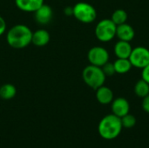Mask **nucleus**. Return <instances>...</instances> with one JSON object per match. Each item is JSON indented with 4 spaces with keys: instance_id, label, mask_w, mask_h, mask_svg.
Returning <instances> with one entry per match:
<instances>
[{
    "instance_id": "nucleus-1",
    "label": "nucleus",
    "mask_w": 149,
    "mask_h": 148,
    "mask_svg": "<svg viewBox=\"0 0 149 148\" xmlns=\"http://www.w3.org/2000/svg\"><path fill=\"white\" fill-rule=\"evenodd\" d=\"M32 31L25 24H16L7 31L6 41L14 49H23L31 44Z\"/></svg>"
},
{
    "instance_id": "nucleus-2",
    "label": "nucleus",
    "mask_w": 149,
    "mask_h": 148,
    "mask_svg": "<svg viewBox=\"0 0 149 148\" xmlns=\"http://www.w3.org/2000/svg\"><path fill=\"white\" fill-rule=\"evenodd\" d=\"M122 127L120 118L112 113L101 119L98 126V132L101 138L112 140L120 134Z\"/></svg>"
},
{
    "instance_id": "nucleus-3",
    "label": "nucleus",
    "mask_w": 149,
    "mask_h": 148,
    "mask_svg": "<svg viewBox=\"0 0 149 148\" xmlns=\"http://www.w3.org/2000/svg\"><path fill=\"white\" fill-rule=\"evenodd\" d=\"M82 78L87 86L96 90L104 85L107 76L103 72L101 67L89 65L83 70Z\"/></svg>"
},
{
    "instance_id": "nucleus-4",
    "label": "nucleus",
    "mask_w": 149,
    "mask_h": 148,
    "mask_svg": "<svg viewBox=\"0 0 149 148\" xmlns=\"http://www.w3.org/2000/svg\"><path fill=\"white\" fill-rule=\"evenodd\" d=\"M72 16L83 24H91L95 21L97 11L92 4L86 2H79L73 6Z\"/></svg>"
},
{
    "instance_id": "nucleus-5",
    "label": "nucleus",
    "mask_w": 149,
    "mask_h": 148,
    "mask_svg": "<svg viewBox=\"0 0 149 148\" xmlns=\"http://www.w3.org/2000/svg\"><path fill=\"white\" fill-rule=\"evenodd\" d=\"M117 25L111 19L100 20L95 27V36L100 42H109L116 36Z\"/></svg>"
},
{
    "instance_id": "nucleus-6",
    "label": "nucleus",
    "mask_w": 149,
    "mask_h": 148,
    "mask_svg": "<svg viewBox=\"0 0 149 148\" xmlns=\"http://www.w3.org/2000/svg\"><path fill=\"white\" fill-rule=\"evenodd\" d=\"M128 59L133 67L142 69L149 64V50L143 46L133 48Z\"/></svg>"
},
{
    "instance_id": "nucleus-7",
    "label": "nucleus",
    "mask_w": 149,
    "mask_h": 148,
    "mask_svg": "<svg viewBox=\"0 0 149 148\" xmlns=\"http://www.w3.org/2000/svg\"><path fill=\"white\" fill-rule=\"evenodd\" d=\"M87 59L90 65L102 67L109 60V53L107 49L101 46H94L88 51Z\"/></svg>"
},
{
    "instance_id": "nucleus-8",
    "label": "nucleus",
    "mask_w": 149,
    "mask_h": 148,
    "mask_svg": "<svg viewBox=\"0 0 149 148\" xmlns=\"http://www.w3.org/2000/svg\"><path fill=\"white\" fill-rule=\"evenodd\" d=\"M111 104H112L111 109H112L113 114L121 118V117L125 116L126 114L129 113L130 104L127 99L119 97V98L113 99V100L112 101Z\"/></svg>"
},
{
    "instance_id": "nucleus-9",
    "label": "nucleus",
    "mask_w": 149,
    "mask_h": 148,
    "mask_svg": "<svg viewBox=\"0 0 149 148\" xmlns=\"http://www.w3.org/2000/svg\"><path fill=\"white\" fill-rule=\"evenodd\" d=\"M52 15H53V12H52L51 6L45 4V3L43 5H41L34 12V17H35L36 21L41 25L48 24L52 21Z\"/></svg>"
},
{
    "instance_id": "nucleus-10",
    "label": "nucleus",
    "mask_w": 149,
    "mask_h": 148,
    "mask_svg": "<svg viewBox=\"0 0 149 148\" xmlns=\"http://www.w3.org/2000/svg\"><path fill=\"white\" fill-rule=\"evenodd\" d=\"M134 36H135V31L130 24L125 23V24L117 25L116 37L120 40L130 42L134 39Z\"/></svg>"
},
{
    "instance_id": "nucleus-11",
    "label": "nucleus",
    "mask_w": 149,
    "mask_h": 148,
    "mask_svg": "<svg viewBox=\"0 0 149 148\" xmlns=\"http://www.w3.org/2000/svg\"><path fill=\"white\" fill-rule=\"evenodd\" d=\"M16 6L24 12H35L41 5L44 0H15Z\"/></svg>"
},
{
    "instance_id": "nucleus-12",
    "label": "nucleus",
    "mask_w": 149,
    "mask_h": 148,
    "mask_svg": "<svg viewBox=\"0 0 149 148\" xmlns=\"http://www.w3.org/2000/svg\"><path fill=\"white\" fill-rule=\"evenodd\" d=\"M96 91V99L98 102L101 105H108L111 104L113 100V91L105 85L99 87Z\"/></svg>"
},
{
    "instance_id": "nucleus-13",
    "label": "nucleus",
    "mask_w": 149,
    "mask_h": 148,
    "mask_svg": "<svg viewBox=\"0 0 149 148\" xmlns=\"http://www.w3.org/2000/svg\"><path fill=\"white\" fill-rule=\"evenodd\" d=\"M113 50L117 58H129L133 48L130 44V42L119 40L115 44Z\"/></svg>"
},
{
    "instance_id": "nucleus-14",
    "label": "nucleus",
    "mask_w": 149,
    "mask_h": 148,
    "mask_svg": "<svg viewBox=\"0 0 149 148\" xmlns=\"http://www.w3.org/2000/svg\"><path fill=\"white\" fill-rule=\"evenodd\" d=\"M50 38H51L50 33L46 30L39 29L32 32L31 43L36 46L42 47V46L46 45L49 43Z\"/></svg>"
},
{
    "instance_id": "nucleus-15",
    "label": "nucleus",
    "mask_w": 149,
    "mask_h": 148,
    "mask_svg": "<svg viewBox=\"0 0 149 148\" xmlns=\"http://www.w3.org/2000/svg\"><path fill=\"white\" fill-rule=\"evenodd\" d=\"M115 72L118 74H126L132 69V64L128 58H117L113 62Z\"/></svg>"
},
{
    "instance_id": "nucleus-16",
    "label": "nucleus",
    "mask_w": 149,
    "mask_h": 148,
    "mask_svg": "<svg viewBox=\"0 0 149 148\" xmlns=\"http://www.w3.org/2000/svg\"><path fill=\"white\" fill-rule=\"evenodd\" d=\"M17 94V89L14 85L7 83L0 87V98L3 100H10Z\"/></svg>"
},
{
    "instance_id": "nucleus-17",
    "label": "nucleus",
    "mask_w": 149,
    "mask_h": 148,
    "mask_svg": "<svg viewBox=\"0 0 149 148\" xmlns=\"http://www.w3.org/2000/svg\"><path fill=\"white\" fill-rule=\"evenodd\" d=\"M134 91L136 96L143 99L144 97L149 94V84L141 79V80L137 81V83L135 84Z\"/></svg>"
},
{
    "instance_id": "nucleus-18",
    "label": "nucleus",
    "mask_w": 149,
    "mask_h": 148,
    "mask_svg": "<svg viewBox=\"0 0 149 148\" xmlns=\"http://www.w3.org/2000/svg\"><path fill=\"white\" fill-rule=\"evenodd\" d=\"M127 17H128V16H127V13L126 10H124L122 9H118V10H115L113 11V13L112 14L111 20L116 25H120V24L127 23Z\"/></svg>"
},
{
    "instance_id": "nucleus-19",
    "label": "nucleus",
    "mask_w": 149,
    "mask_h": 148,
    "mask_svg": "<svg viewBox=\"0 0 149 148\" xmlns=\"http://www.w3.org/2000/svg\"><path fill=\"white\" fill-rule=\"evenodd\" d=\"M122 126L125 128H132L136 125V118L130 113L126 114L125 116L120 118Z\"/></svg>"
},
{
    "instance_id": "nucleus-20",
    "label": "nucleus",
    "mask_w": 149,
    "mask_h": 148,
    "mask_svg": "<svg viewBox=\"0 0 149 148\" xmlns=\"http://www.w3.org/2000/svg\"><path fill=\"white\" fill-rule=\"evenodd\" d=\"M103 72L105 73V75L107 77L109 76H113V74H115V69H114V65L113 63H110L109 61L107 63H106L102 67H101Z\"/></svg>"
},
{
    "instance_id": "nucleus-21",
    "label": "nucleus",
    "mask_w": 149,
    "mask_h": 148,
    "mask_svg": "<svg viewBox=\"0 0 149 148\" xmlns=\"http://www.w3.org/2000/svg\"><path fill=\"white\" fill-rule=\"evenodd\" d=\"M141 79H144L146 82H148L149 84V64L148 65H146L144 68H142Z\"/></svg>"
},
{
    "instance_id": "nucleus-22",
    "label": "nucleus",
    "mask_w": 149,
    "mask_h": 148,
    "mask_svg": "<svg viewBox=\"0 0 149 148\" xmlns=\"http://www.w3.org/2000/svg\"><path fill=\"white\" fill-rule=\"evenodd\" d=\"M141 106H142V109L146 113H149V94L142 99V104H141Z\"/></svg>"
},
{
    "instance_id": "nucleus-23",
    "label": "nucleus",
    "mask_w": 149,
    "mask_h": 148,
    "mask_svg": "<svg viewBox=\"0 0 149 148\" xmlns=\"http://www.w3.org/2000/svg\"><path fill=\"white\" fill-rule=\"evenodd\" d=\"M6 22L3 19V17L0 16V36H2L6 31Z\"/></svg>"
},
{
    "instance_id": "nucleus-24",
    "label": "nucleus",
    "mask_w": 149,
    "mask_h": 148,
    "mask_svg": "<svg viewBox=\"0 0 149 148\" xmlns=\"http://www.w3.org/2000/svg\"><path fill=\"white\" fill-rule=\"evenodd\" d=\"M64 12L66 16H72L73 14V7H71V6H67L65 8L64 10Z\"/></svg>"
}]
</instances>
